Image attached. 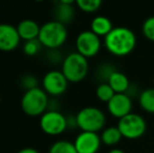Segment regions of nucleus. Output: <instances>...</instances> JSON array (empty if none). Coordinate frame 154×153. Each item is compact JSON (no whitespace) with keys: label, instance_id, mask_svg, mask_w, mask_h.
Returning <instances> with one entry per match:
<instances>
[{"label":"nucleus","instance_id":"obj_1","mask_svg":"<svg viewBox=\"0 0 154 153\" xmlns=\"http://www.w3.org/2000/svg\"><path fill=\"white\" fill-rule=\"evenodd\" d=\"M136 41L135 34L131 29L125 26H118L104 38V46L111 55L125 57L134 50Z\"/></svg>","mask_w":154,"mask_h":153},{"label":"nucleus","instance_id":"obj_2","mask_svg":"<svg viewBox=\"0 0 154 153\" xmlns=\"http://www.w3.org/2000/svg\"><path fill=\"white\" fill-rule=\"evenodd\" d=\"M67 29L57 20H51L41 25L39 41L43 46L55 50L65 43L67 39Z\"/></svg>","mask_w":154,"mask_h":153},{"label":"nucleus","instance_id":"obj_3","mask_svg":"<svg viewBox=\"0 0 154 153\" xmlns=\"http://www.w3.org/2000/svg\"><path fill=\"white\" fill-rule=\"evenodd\" d=\"M88 69H89L88 59L77 51L67 55L62 62L61 72L68 82L72 83L81 82L87 76Z\"/></svg>","mask_w":154,"mask_h":153},{"label":"nucleus","instance_id":"obj_4","mask_svg":"<svg viewBox=\"0 0 154 153\" xmlns=\"http://www.w3.org/2000/svg\"><path fill=\"white\" fill-rule=\"evenodd\" d=\"M77 126L84 132L97 133L104 128L106 124V115L97 107L82 108L75 115Z\"/></svg>","mask_w":154,"mask_h":153},{"label":"nucleus","instance_id":"obj_5","mask_svg":"<svg viewBox=\"0 0 154 153\" xmlns=\"http://www.w3.org/2000/svg\"><path fill=\"white\" fill-rule=\"evenodd\" d=\"M48 106V96L44 89L37 87L24 92L21 99V108L31 116L42 115L46 112Z\"/></svg>","mask_w":154,"mask_h":153},{"label":"nucleus","instance_id":"obj_6","mask_svg":"<svg viewBox=\"0 0 154 153\" xmlns=\"http://www.w3.org/2000/svg\"><path fill=\"white\" fill-rule=\"evenodd\" d=\"M118 128L123 137L127 139H136L146 133L147 123L142 115L131 112L119 120Z\"/></svg>","mask_w":154,"mask_h":153},{"label":"nucleus","instance_id":"obj_7","mask_svg":"<svg viewBox=\"0 0 154 153\" xmlns=\"http://www.w3.org/2000/svg\"><path fill=\"white\" fill-rule=\"evenodd\" d=\"M40 127L48 135H59L66 130L68 122L60 111L51 109L44 112L40 118Z\"/></svg>","mask_w":154,"mask_h":153},{"label":"nucleus","instance_id":"obj_8","mask_svg":"<svg viewBox=\"0 0 154 153\" xmlns=\"http://www.w3.org/2000/svg\"><path fill=\"white\" fill-rule=\"evenodd\" d=\"M75 47H77V53L85 57L86 59L92 58L101 50V38L97 37L91 31L81 32L75 40Z\"/></svg>","mask_w":154,"mask_h":153},{"label":"nucleus","instance_id":"obj_9","mask_svg":"<svg viewBox=\"0 0 154 153\" xmlns=\"http://www.w3.org/2000/svg\"><path fill=\"white\" fill-rule=\"evenodd\" d=\"M42 84L44 91L47 94L57 96L66 91L68 81L61 70H51L43 77Z\"/></svg>","mask_w":154,"mask_h":153},{"label":"nucleus","instance_id":"obj_10","mask_svg":"<svg viewBox=\"0 0 154 153\" xmlns=\"http://www.w3.org/2000/svg\"><path fill=\"white\" fill-rule=\"evenodd\" d=\"M132 101L128 93H116L107 103L108 112L116 118H123L132 112Z\"/></svg>","mask_w":154,"mask_h":153},{"label":"nucleus","instance_id":"obj_11","mask_svg":"<svg viewBox=\"0 0 154 153\" xmlns=\"http://www.w3.org/2000/svg\"><path fill=\"white\" fill-rule=\"evenodd\" d=\"M101 144V135L94 132H84V131L78 134L73 142L78 153H97Z\"/></svg>","mask_w":154,"mask_h":153},{"label":"nucleus","instance_id":"obj_12","mask_svg":"<svg viewBox=\"0 0 154 153\" xmlns=\"http://www.w3.org/2000/svg\"><path fill=\"white\" fill-rule=\"evenodd\" d=\"M20 36L17 31V27L8 23L0 24V50L12 51L20 43Z\"/></svg>","mask_w":154,"mask_h":153},{"label":"nucleus","instance_id":"obj_13","mask_svg":"<svg viewBox=\"0 0 154 153\" xmlns=\"http://www.w3.org/2000/svg\"><path fill=\"white\" fill-rule=\"evenodd\" d=\"M73 3H75L73 0H60L55 8L56 20L64 25L70 22L75 16V10L72 6Z\"/></svg>","mask_w":154,"mask_h":153},{"label":"nucleus","instance_id":"obj_14","mask_svg":"<svg viewBox=\"0 0 154 153\" xmlns=\"http://www.w3.org/2000/svg\"><path fill=\"white\" fill-rule=\"evenodd\" d=\"M40 27L41 26H39L36 21L32 19H25L17 25V31L21 39H23L24 41H29L39 37Z\"/></svg>","mask_w":154,"mask_h":153},{"label":"nucleus","instance_id":"obj_15","mask_svg":"<svg viewBox=\"0 0 154 153\" xmlns=\"http://www.w3.org/2000/svg\"><path fill=\"white\" fill-rule=\"evenodd\" d=\"M114 29L111 20L106 16H97L91 20L90 23V31L97 37L105 38L112 29Z\"/></svg>","mask_w":154,"mask_h":153},{"label":"nucleus","instance_id":"obj_16","mask_svg":"<svg viewBox=\"0 0 154 153\" xmlns=\"http://www.w3.org/2000/svg\"><path fill=\"white\" fill-rule=\"evenodd\" d=\"M107 83L109 84L110 87L113 89L116 93H127L130 87V82L128 77L123 72H118V70H116L110 75Z\"/></svg>","mask_w":154,"mask_h":153},{"label":"nucleus","instance_id":"obj_17","mask_svg":"<svg viewBox=\"0 0 154 153\" xmlns=\"http://www.w3.org/2000/svg\"><path fill=\"white\" fill-rule=\"evenodd\" d=\"M122 139L123 136L121 134L120 130H119L118 126L107 127V128L104 129L101 134L102 144H104L106 146H109V147L118 145Z\"/></svg>","mask_w":154,"mask_h":153},{"label":"nucleus","instance_id":"obj_18","mask_svg":"<svg viewBox=\"0 0 154 153\" xmlns=\"http://www.w3.org/2000/svg\"><path fill=\"white\" fill-rule=\"evenodd\" d=\"M140 108L148 113H154V88L143 90L138 96Z\"/></svg>","mask_w":154,"mask_h":153},{"label":"nucleus","instance_id":"obj_19","mask_svg":"<svg viewBox=\"0 0 154 153\" xmlns=\"http://www.w3.org/2000/svg\"><path fill=\"white\" fill-rule=\"evenodd\" d=\"M95 94H97V98L99 99L101 102L108 103L114 96L116 92H114L113 89L110 87L109 84L106 83V82H102V83L97 87Z\"/></svg>","mask_w":154,"mask_h":153},{"label":"nucleus","instance_id":"obj_20","mask_svg":"<svg viewBox=\"0 0 154 153\" xmlns=\"http://www.w3.org/2000/svg\"><path fill=\"white\" fill-rule=\"evenodd\" d=\"M48 153H78L73 143L69 141H58L51 145Z\"/></svg>","mask_w":154,"mask_h":153},{"label":"nucleus","instance_id":"obj_21","mask_svg":"<svg viewBox=\"0 0 154 153\" xmlns=\"http://www.w3.org/2000/svg\"><path fill=\"white\" fill-rule=\"evenodd\" d=\"M75 4L81 11L85 13H94L101 8V0H77Z\"/></svg>","mask_w":154,"mask_h":153},{"label":"nucleus","instance_id":"obj_22","mask_svg":"<svg viewBox=\"0 0 154 153\" xmlns=\"http://www.w3.org/2000/svg\"><path fill=\"white\" fill-rule=\"evenodd\" d=\"M43 45L39 41V39H32V40L25 41L23 45V51L27 56H35L41 50V47Z\"/></svg>","mask_w":154,"mask_h":153},{"label":"nucleus","instance_id":"obj_23","mask_svg":"<svg viewBox=\"0 0 154 153\" xmlns=\"http://www.w3.org/2000/svg\"><path fill=\"white\" fill-rule=\"evenodd\" d=\"M143 35L154 43V16H150L144 21L142 26Z\"/></svg>","mask_w":154,"mask_h":153},{"label":"nucleus","instance_id":"obj_24","mask_svg":"<svg viewBox=\"0 0 154 153\" xmlns=\"http://www.w3.org/2000/svg\"><path fill=\"white\" fill-rule=\"evenodd\" d=\"M21 83H22L23 87L25 88V91H27V90L37 88L38 81H37V79L32 75H27V76H24L21 79Z\"/></svg>","mask_w":154,"mask_h":153},{"label":"nucleus","instance_id":"obj_25","mask_svg":"<svg viewBox=\"0 0 154 153\" xmlns=\"http://www.w3.org/2000/svg\"><path fill=\"white\" fill-rule=\"evenodd\" d=\"M113 72H116V70L112 68L111 65H108V64H103V65L101 66V68H100V70H99V76L104 78V79H105V81H106V83H107L110 75H111Z\"/></svg>","mask_w":154,"mask_h":153},{"label":"nucleus","instance_id":"obj_26","mask_svg":"<svg viewBox=\"0 0 154 153\" xmlns=\"http://www.w3.org/2000/svg\"><path fill=\"white\" fill-rule=\"evenodd\" d=\"M17 153H39V151L34 149V148H23V149L19 150Z\"/></svg>","mask_w":154,"mask_h":153},{"label":"nucleus","instance_id":"obj_27","mask_svg":"<svg viewBox=\"0 0 154 153\" xmlns=\"http://www.w3.org/2000/svg\"><path fill=\"white\" fill-rule=\"evenodd\" d=\"M108 153H126V152L123 151L122 149H118V148H116V149H111Z\"/></svg>","mask_w":154,"mask_h":153},{"label":"nucleus","instance_id":"obj_28","mask_svg":"<svg viewBox=\"0 0 154 153\" xmlns=\"http://www.w3.org/2000/svg\"><path fill=\"white\" fill-rule=\"evenodd\" d=\"M153 88H154V78H153Z\"/></svg>","mask_w":154,"mask_h":153},{"label":"nucleus","instance_id":"obj_29","mask_svg":"<svg viewBox=\"0 0 154 153\" xmlns=\"http://www.w3.org/2000/svg\"><path fill=\"white\" fill-rule=\"evenodd\" d=\"M0 103H1V96H0Z\"/></svg>","mask_w":154,"mask_h":153},{"label":"nucleus","instance_id":"obj_30","mask_svg":"<svg viewBox=\"0 0 154 153\" xmlns=\"http://www.w3.org/2000/svg\"><path fill=\"white\" fill-rule=\"evenodd\" d=\"M153 50H154V43H153Z\"/></svg>","mask_w":154,"mask_h":153}]
</instances>
